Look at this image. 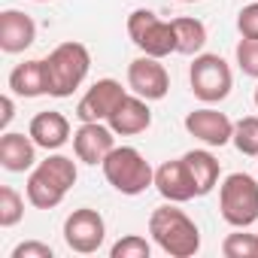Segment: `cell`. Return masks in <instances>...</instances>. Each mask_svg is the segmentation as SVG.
Masks as SVG:
<instances>
[{
	"instance_id": "obj_1",
	"label": "cell",
	"mask_w": 258,
	"mask_h": 258,
	"mask_svg": "<svg viewBox=\"0 0 258 258\" xmlns=\"http://www.w3.org/2000/svg\"><path fill=\"white\" fill-rule=\"evenodd\" d=\"M149 234L155 240V246L161 252H167L170 258H191L201 249V231L198 225L185 216V210H179L176 204H164L155 207L149 216Z\"/></svg>"
},
{
	"instance_id": "obj_2",
	"label": "cell",
	"mask_w": 258,
	"mask_h": 258,
	"mask_svg": "<svg viewBox=\"0 0 258 258\" xmlns=\"http://www.w3.org/2000/svg\"><path fill=\"white\" fill-rule=\"evenodd\" d=\"M76 176H79V170H76L73 158H67V155H49L28 176V185H25L28 204L37 207V210H55L67 198V191L76 185Z\"/></svg>"
},
{
	"instance_id": "obj_3",
	"label": "cell",
	"mask_w": 258,
	"mask_h": 258,
	"mask_svg": "<svg viewBox=\"0 0 258 258\" xmlns=\"http://www.w3.org/2000/svg\"><path fill=\"white\" fill-rule=\"evenodd\" d=\"M103 167V176L106 182L118 191V195H127V198H137L143 195L149 185H155V170L152 164L143 158L140 149L134 146H115L106 161L100 164Z\"/></svg>"
},
{
	"instance_id": "obj_4",
	"label": "cell",
	"mask_w": 258,
	"mask_h": 258,
	"mask_svg": "<svg viewBox=\"0 0 258 258\" xmlns=\"http://www.w3.org/2000/svg\"><path fill=\"white\" fill-rule=\"evenodd\" d=\"M91 70V55L82 43H61L49 52L46 58V73H49V94L52 97H70L88 76Z\"/></svg>"
},
{
	"instance_id": "obj_5",
	"label": "cell",
	"mask_w": 258,
	"mask_h": 258,
	"mask_svg": "<svg viewBox=\"0 0 258 258\" xmlns=\"http://www.w3.org/2000/svg\"><path fill=\"white\" fill-rule=\"evenodd\" d=\"M219 210L231 228H249L258 222V179L249 173H231L219 185Z\"/></svg>"
},
{
	"instance_id": "obj_6",
	"label": "cell",
	"mask_w": 258,
	"mask_h": 258,
	"mask_svg": "<svg viewBox=\"0 0 258 258\" xmlns=\"http://www.w3.org/2000/svg\"><path fill=\"white\" fill-rule=\"evenodd\" d=\"M188 82H191V94L204 103H222L234 88V76H231L228 61L222 55H213V52L195 55V61L188 67Z\"/></svg>"
},
{
	"instance_id": "obj_7",
	"label": "cell",
	"mask_w": 258,
	"mask_h": 258,
	"mask_svg": "<svg viewBox=\"0 0 258 258\" xmlns=\"http://www.w3.org/2000/svg\"><path fill=\"white\" fill-rule=\"evenodd\" d=\"M127 37L143 55L152 58H167L176 52L173 22H161L152 10H134L127 16Z\"/></svg>"
},
{
	"instance_id": "obj_8",
	"label": "cell",
	"mask_w": 258,
	"mask_h": 258,
	"mask_svg": "<svg viewBox=\"0 0 258 258\" xmlns=\"http://www.w3.org/2000/svg\"><path fill=\"white\" fill-rule=\"evenodd\" d=\"M103 240H106V222H103V216L97 210L79 207V210H73L67 216V222H64V243L73 252L91 255V252H97L103 246Z\"/></svg>"
},
{
	"instance_id": "obj_9",
	"label": "cell",
	"mask_w": 258,
	"mask_h": 258,
	"mask_svg": "<svg viewBox=\"0 0 258 258\" xmlns=\"http://www.w3.org/2000/svg\"><path fill=\"white\" fill-rule=\"evenodd\" d=\"M127 88L134 94H140L143 100H164L170 91V76L161 64V58L152 55H140L127 64Z\"/></svg>"
},
{
	"instance_id": "obj_10",
	"label": "cell",
	"mask_w": 258,
	"mask_h": 258,
	"mask_svg": "<svg viewBox=\"0 0 258 258\" xmlns=\"http://www.w3.org/2000/svg\"><path fill=\"white\" fill-rule=\"evenodd\" d=\"M115 149V131L103 121H82L73 131V152L82 164H103Z\"/></svg>"
},
{
	"instance_id": "obj_11",
	"label": "cell",
	"mask_w": 258,
	"mask_h": 258,
	"mask_svg": "<svg viewBox=\"0 0 258 258\" xmlns=\"http://www.w3.org/2000/svg\"><path fill=\"white\" fill-rule=\"evenodd\" d=\"M127 91L121 88L118 79H97L76 103V118L79 121H106L112 109L121 103Z\"/></svg>"
},
{
	"instance_id": "obj_12",
	"label": "cell",
	"mask_w": 258,
	"mask_h": 258,
	"mask_svg": "<svg viewBox=\"0 0 258 258\" xmlns=\"http://www.w3.org/2000/svg\"><path fill=\"white\" fill-rule=\"evenodd\" d=\"M185 131L195 140H201L204 146H219L222 149L234 137V121L225 112L213 109V106H201V109H191L185 115Z\"/></svg>"
},
{
	"instance_id": "obj_13",
	"label": "cell",
	"mask_w": 258,
	"mask_h": 258,
	"mask_svg": "<svg viewBox=\"0 0 258 258\" xmlns=\"http://www.w3.org/2000/svg\"><path fill=\"white\" fill-rule=\"evenodd\" d=\"M155 188L164 201L170 204H185L191 198H201V188L191 176V167L185 164V158H173V161H164L158 170H155Z\"/></svg>"
},
{
	"instance_id": "obj_14",
	"label": "cell",
	"mask_w": 258,
	"mask_h": 258,
	"mask_svg": "<svg viewBox=\"0 0 258 258\" xmlns=\"http://www.w3.org/2000/svg\"><path fill=\"white\" fill-rule=\"evenodd\" d=\"M106 124L115 131V137H134V134H143L149 131L152 124V109H149V100H143L140 94H124L121 103L112 109V115L106 118Z\"/></svg>"
},
{
	"instance_id": "obj_15",
	"label": "cell",
	"mask_w": 258,
	"mask_h": 258,
	"mask_svg": "<svg viewBox=\"0 0 258 258\" xmlns=\"http://www.w3.org/2000/svg\"><path fill=\"white\" fill-rule=\"evenodd\" d=\"M37 40V25L22 10H4L0 13V49L7 55H19L31 49Z\"/></svg>"
},
{
	"instance_id": "obj_16",
	"label": "cell",
	"mask_w": 258,
	"mask_h": 258,
	"mask_svg": "<svg viewBox=\"0 0 258 258\" xmlns=\"http://www.w3.org/2000/svg\"><path fill=\"white\" fill-rule=\"evenodd\" d=\"M28 134L34 137V143L46 152H55L61 149L67 140H70V121L64 112L58 109H43L31 118V127H28Z\"/></svg>"
},
{
	"instance_id": "obj_17",
	"label": "cell",
	"mask_w": 258,
	"mask_h": 258,
	"mask_svg": "<svg viewBox=\"0 0 258 258\" xmlns=\"http://www.w3.org/2000/svg\"><path fill=\"white\" fill-rule=\"evenodd\" d=\"M37 143L34 137L28 134H16V131H4V137H0V167L10 170V173H25L34 167L37 161Z\"/></svg>"
},
{
	"instance_id": "obj_18",
	"label": "cell",
	"mask_w": 258,
	"mask_h": 258,
	"mask_svg": "<svg viewBox=\"0 0 258 258\" xmlns=\"http://www.w3.org/2000/svg\"><path fill=\"white\" fill-rule=\"evenodd\" d=\"M10 91L19 97H43L49 94V73H46V58H34L19 64L10 73Z\"/></svg>"
},
{
	"instance_id": "obj_19",
	"label": "cell",
	"mask_w": 258,
	"mask_h": 258,
	"mask_svg": "<svg viewBox=\"0 0 258 258\" xmlns=\"http://www.w3.org/2000/svg\"><path fill=\"white\" fill-rule=\"evenodd\" d=\"M182 158H185V164L191 167V176H195V182H198V188H201V198L210 195V191L219 185V173H222L219 158H216L213 152H207V149H191V152H185Z\"/></svg>"
},
{
	"instance_id": "obj_20",
	"label": "cell",
	"mask_w": 258,
	"mask_h": 258,
	"mask_svg": "<svg viewBox=\"0 0 258 258\" xmlns=\"http://www.w3.org/2000/svg\"><path fill=\"white\" fill-rule=\"evenodd\" d=\"M173 31H176V52L179 55H201V49L207 46V25L201 19L182 16L173 19Z\"/></svg>"
},
{
	"instance_id": "obj_21",
	"label": "cell",
	"mask_w": 258,
	"mask_h": 258,
	"mask_svg": "<svg viewBox=\"0 0 258 258\" xmlns=\"http://www.w3.org/2000/svg\"><path fill=\"white\" fill-rule=\"evenodd\" d=\"M231 143L243 155L258 158V115H246V118L234 121V137H231Z\"/></svg>"
},
{
	"instance_id": "obj_22",
	"label": "cell",
	"mask_w": 258,
	"mask_h": 258,
	"mask_svg": "<svg viewBox=\"0 0 258 258\" xmlns=\"http://www.w3.org/2000/svg\"><path fill=\"white\" fill-rule=\"evenodd\" d=\"M246 228H237V234H228L222 240L225 258H258V234H243Z\"/></svg>"
},
{
	"instance_id": "obj_23",
	"label": "cell",
	"mask_w": 258,
	"mask_h": 258,
	"mask_svg": "<svg viewBox=\"0 0 258 258\" xmlns=\"http://www.w3.org/2000/svg\"><path fill=\"white\" fill-rule=\"evenodd\" d=\"M22 216H25V198L13 185H4L0 188V228L19 225Z\"/></svg>"
},
{
	"instance_id": "obj_24",
	"label": "cell",
	"mask_w": 258,
	"mask_h": 258,
	"mask_svg": "<svg viewBox=\"0 0 258 258\" xmlns=\"http://www.w3.org/2000/svg\"><path fill=\"white\" fill-rule=\"evenodd\" d=\"M149 255H152V246L140 234H127L109 249V258H149Z\"/></svg>"
},
{
	"instance_id": "obj_25",
	"label": "cell",
	"mask_w": 258,
	"mask_h": 258,
	"mask_svg": "<svg viewBox=\"0 0 258 258\" xmlns=\"http://www.w3.org/2000/svg\"><path fill=\"white\" fill-rule=\"evenodd\" d=\"M234 58H237V67L246 76L258 79V37H243L234 49Z\"/></svg>"
},
{
	"instance_id": "obj_26",
	"label": "cell",
	"mask_w": 258,
	"mask_h": 258,
	"mask_svg": "<svg viewBox=\"0 0 258 258\" xmlns=\"http://www.w3.org/2000/svg\"><path fill=\"white\" fill-rule=\"evenodd\" d=\"M10 258H55V249L49 243H40V240H25L13 249Z\"/></svg>"
},
{
	"instance_id": "obj_27",
	"label": "cell",
	"mask_w": 258,
	"mask_h": 258,
	"mask_svg": "<svg viewBox=\"0 0 258 258\" xmlns=\"http://www.w3.org/2000/svg\"><path fill=\"white\" fill-rule=\"evenodd\" d=\"M237 31L240 37H258V4H249L237 13Z\"/></svg>"
},
{
	"instance_id": "obj_28",
	"label": "cell",
	"mask_w": 258,
	"mask_h": 258,
	"mask_svg": "<svg viewBox=\"0 0 258 258\" xmlns=\"http://www.w3.org/2000/svg\"><path fill=\"white\" fill-rule=\"evenodd\" d=\"M0 106H4V115H0V127H10V121L16 118V103H13V97L10 94H4V100H0Z\"/></svg>"
},
{
	"instance_id": "obj_29",
	"label": "cell",
	"mask_w": 258,
	"mask_h": 258,
	"mask_svg": "<svg viewBox=\"0 0 258 258\" xmlns=\"http://www.w3.org/2000/svg\"><path fill=\"white\" fill-rule=\"evenodd\" d=\"M252 100H255V109H258V88H255V97H252Z\"/></svg>"
},
{
	"instance_id": "obj_30",
	"label": "cell",
	"mask_w": 258,
	"mask_h": 258,
	"mask_svg": "<svg viewBox=\"0 0 258 258\" xmlns=\"http://www.w3.org/2000/svg\"><path fill=\"white\" fill-rule=\"evenodd\" d=\"M182 4H198V0H182Z\"/></svg>"
},
{
	"instance_id": "obj_31",
	"label": "cell",
	"mask_w": 258,
	"mask_h": 258,
	"mask_svg": "<svg viewBox=\"0 0 258 258\" xmlns=\"http://www.w3.org/2000/svg\"><path fill=\"white\" fill-rule=\"evenodd\" d=\"M37 4H49V0H37Z\"/></svg>"
}]
</instances>
